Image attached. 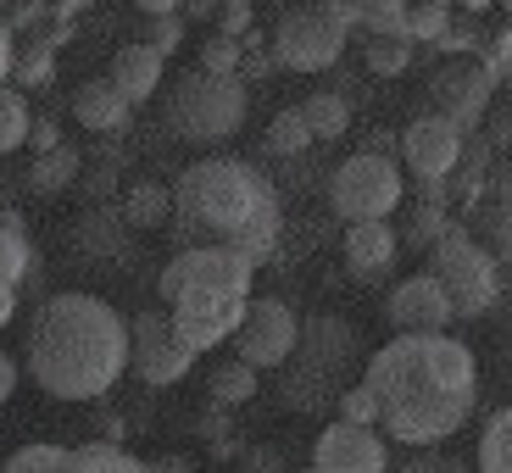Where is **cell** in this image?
<instances>
[{"instance_id": "6da1fadb", "label": "cell", "mask_w": 512, "mask_h": 473, "mask_svg": "<svg viewBox=\"0 0 512 473\" xmlns=\"http://www.w3.org/2000/svg\"><path fill=\"white\" fill-rule=\"evenodd\" d=\"M362 384L379 396L384 435L418 451L451 440L479 407V362L451 334H396L368 357Z\"/></svg>"}, {"instance_id": "7a4b0ae2", "label": "cell", "mask_w": 512, "mask_h": 473, "mask_svg": "<svg viewBox=\"0 0 512 473\" xmlns=\"http://www.w3.org/2000/svg\"><path fill=\"white\" fill-rule=\"evenodd\" d=\"M28 379L56 401H101L134 362V323L101 295H45L23 340Z\"/></svg>"}, {"instance_id": "3957f363", "label": "cell", "mask_w": 512, "mask_h": 473, "mask_svg": "<svg viewBox=\"0 0 512 473\" xmlns=\"http://www.w3.org/2000/svg\"><path fill=\"white\" fill-rule=\"evenodd\" d=\"M173 234L190 245H234L262 268L279 245V190L240 156H206L173 184Z\"/></svg>"}, {"instance_id": "277c9868", "label": "cell", "mask_w": 512, "mask_h": 473, "mask_svg": "<svg viewBox=\"0 0 512 473\" xmlns=\"http://www.w3.org/2000/svg\"><path fill=\"white\" fill-rule=\"evenodd\" d=\"M245 112H251L245 78H218L206 67H190L167 90V128L184 145H229L245 128Z\"/></svg>"}, {"instance_id": "5b68a950", "label": "cell", "mask_w": 512, "mask_h": 473, "mask_svg": "<svg viewBox=\"0 0 512 473\" xmlns=\"http://www.w3.org/2000/svg\"><path fill=\"white\" fill-rule=\"evenodd\" d=\"M429 273H435L440 290L451 295V312H457V318H485L501 301V262L462 229V223L429 251Z\"/></svg>"}, {"instance_id": "8992f818", "label": "cell", "mask_w": 512, "mask_h": 473, "mask_svg": "<svg viewBox=\"0 0 512 473\" xmlns=\"http://www.w3.org/2000/svg\"><path fill=\"white\" fill-rule=\"evenodd\" d=\"M401 195H407V179H401L396 156L357 151L329 173V206L346 223H384L401 206Z\"/></svg>"}, {"instance_id": "52a82bcc", "label": "cell", "mask_w": 512, "mask_h": 473, "mask_svg": "<svg viewBox=\"0 0 512 473\" xmlns=\"http://www.w3.org/2000/svg\"><path fill=\"white\" fill-rule=\"evenodd\" d=\"M351 28L340 23L334 6H295V12L279 17L273 28V62L290 67V73H329L340 56H346Z\"/></svg>"}, {"instance_id": "ba28073f", "label": "cell", "mask_w": 512, "mask_h": 473, "mask_svg": "<svg viewBox=\"0 0 512 473\" xmlns=\"http://www.w3.org/2000/svg\"><path fill=\"white\" fill-rule=\"evenodd\" d=\"M362 362V334L351 329L340 312H312V318H301V346H295V373H307V379H318L323 390H334V396H346L351 384L346 373Z\"/></svg>"}, {"instance_id": "9c48e42d", "label": "cell", "mask_w": 512, "mask_h": 473, "mask_svg": "<svg viewBox=\"0 0 512 473\" xmlns=\"http://www.w3.org/2000/svg\"><path fill=\"white\" fill-rule=\"evenodd\" d=\"M256 262L234 245H190L162 268V301H179L190 290H229V295H251Z\"/></svg>"}, {"instance_id": "30bf717a", "label": "cell", "mask_w": 512, "mask_h": 473, "mask_svg": "<svg viewBox=\"0 0 512 473\" xmlns=\"http://www.w3.org/2000/svg\"><path fill=\"white\" fill-rule=\"evenodd\" d=\"M295 346H301V318H295L290 301H279V295H262V301H251V312H245L240 334H234V357L251 362L256 373H279L295 362Z\"/></svg>"}, {"instance_id": "8fae6325", "label": "cell", "mask_w": 512, "mask_h": 473, "mask_svg": "<svg viewBox=\"0 0 512 473\" xmlns=\"http://www.w3.org/2000/svg\"><path fill=\"white\" fill-rule=\"evenodd\" d=\"M245 312H251V295H229V290H190V295H179V301H167V318H173L179 340L195 357L223 346V340H234Z\"/></svg>"}, {"instance_id": "7c38bea8", "label": "cell", "mask_w": 512, "mask_h": 473, "mask_svg": "<svg viewBox=\"0 0 512 473\" xmlns=\"http://www.w3.org/2000/svg\"><path fill=\"white\" fill-rule=\"evenodd\" d=\"M490 95H496V67L462 56V62L435 73V84H429V112L468 134V128H479L490 117Z\"/></svg>"}, {"instance_id": "4fadbf2b", "label": "cell", "mask_w": 512, "mask_h": 473, "mask_svg": "<svg viewBox=\"0 0 512 473\" xmlns=\"http://www.w3.org/2000/svg\"><path fill=\"white\" fill-rule=\"evenodd\" d=\"M190 368H195V351L179 340L173 318H167L162 307L140 312V318H134V362H128V373H134L145 390H162V384H179Z\"/></svg>"}, {"instance_id": "5bb4252c", "label": "cell", "mask_w": 512, "mask_h": 473, "mask_svg": "<svg viewBox=\"0 0 512 473\" xmlns=\"http://www.w3.org/2000/svg\"><path fill=\"white\" fill-rule=\"evenodd\" d=\"M462 156H468V134L457 123H446V117L423 112L401 128V162L412 167L418 184H446L462 167Z\"/></svg>"}, {"instance_id": "9a60e30c", "label": "cell", "mask_w": 512, "mask_h": 473, "mask_svg": "<svg viewBox=\"0 0 512 473\" xmlns=\"http://www.w3.org/2000/svg\"><path fill=\"white\" fill-rule=\"evenodd\" d=\"M384 318H390L396 334H446L457 323V312H451V295L440 290L435 273H412V279H401L390 290Z\"/></svg>"}, {"instance_id": "2e32d148", "label": "cell", "mask_w": 512, "mask_h": 473, "mask_svg": "<svg viewBox=\"0 0 512 473\" xmlns=\"http://www.w3.org/2000/svg\"><path fill=\"white\" fill-rule=\"evenodd\" d=\"M312 468L318 473H390V446L379 429H357V423L334 418L312 446Z\"/></svg>"}, {"instance_id": "e0dca14e", "label": "cell", "mask_w": 512, "mask_h": 473, "mask_svg": "<svg viewBox=\"0 0 512 473\" xmlns=\"http://www.w3.org/2000/svg\"><path fill=\"white\" fill-rule=\"evenodd\" d=\"M396 251H401L396 223H351L346 229V268H351V279H362V284L384 279L390 262H396Z\"/></svg>"}, {"instance_id": "ac0fdd59", "label": "cell", "mask_w": 512, "mask_h": 473, "mask_svg": "<svg viewBox=\"0 0 512 473\" xmlns=\"http://www.w3.org/2000/svg\"><path fill=\"white\" fill-rule=\"evenodd\" d=\"M73 245L90 262H123V256H134V229H128V218L117 206H90L84 223L73 229Z\"/></svg>"}, {"instance_id": "d6986e66", "label": "cell", "mask_w": 512, "mask_h": 473, "mask_svg": "<svg viewBox=\"0 0 512 473\" xmlns=\"http://www.w3.org/2000/svg\"><path fill=\"white\" fill-rule=\"evenodd\" d=\"M128 112H134V101H128L106 73L101 78H84L78 95H73V117L90 128V134H117V128L128 123Z\"/></svg>"}, {"instance_id": "ffe728a7", "label": "cell", "mask_w": 512, "mask_h": 473, "mask_svg": "<svg viewBox=\"0 0 512 473\" xmlns=\"http://www.w3.org/2000/svg\"><path fill=\"white\" fill-rule=\"evenodd\" d=\"M162 62H167L162 51H151L145 39H134V45H123V51L112 56V67H106V78H112L117 90H123L128 101L140 106V101H151V95L162 90Z\"/></svg>"}, {"instance_id": "44dd1931", "label": "cell", "mask_w": 512, "mask_h": 473, "mask_svg": "<svg viewBox=\"0 0 512 473\" xmlns=\"http://www.w3.org/2000/svg\"><path fill=\"white\" fill-rule=\"evenodd\" d=\"M117 212L128 218V229H134V234H151V229H162V223L173 218V190L156 184V179H140V184H128V190H123Z\"/></svg>"}, {"instance_id": "7402d4cb", "label": "cell", "mask_w": 512, "mask_h": 473, "mask_svg": "<svg viewBox=\"0 0 512 473\" xmlns=\"http://www.w3.org/2000/svg\"><path fill=\"white\" fill-rule=\"evenodd\" d=\"M84 179V156L73 151V145H56V151L34 156V167H28V190L34 195H62L67 184Z\"/></svg>"}, {"instance_id": "603a6c76", "label": "cell", "mask_w": 512, "mask_h": 473, "mask_svg": "<svg viewBox=\"0 0 512 473\" xmlns=\"http://www.w3.org/2000/svg\"><path fill=\"white\" fill-rule=\"evenodd\" d=\"M301 117H307V128H312V140H340L351 128V101L340 90H312L307 101H301Z\"/></svg>"}, {"instance_id": "cb8c5ba5", "label": "cell", "mask_w": 512, "mask_h": 473, "mask_svg": "<svg viewBox=\"0 0 512 473\" xmlns=\"http://www.w3.org/2000/svg\"><path fill=\"white\" fill-rule=\"evenodd\" d=\"M206 396H212V407H223V412L245 407V401L256 396V368H251V362H240V357L218 362L212 379H206Z\"/></svg>"}, {"instance_id": "d4e9b609", "label": "cell", "mask_w": 512, "mask_h": 473, "mask_svg": "<svg viewBox=\"0 0 512 473\" xmlns=\"http://www.w3.org/2000/svg\"><path fill=\"white\" fill-rule=\"evenodd\" d=\"M312 145H318V140H312V128H307V117H301V106H284V112L268 123V134H262V151H268V156H284V162L307 156Z\"/></svg>"}, {"instance_id": "484cf974", "label": "cell", "mask_w": 512, "mask_h": 473, "mask_svg": "<svg viewBox=\"0 0 512 473\" xmlns=\"http://www.w3.org/2000/svg\"><path fill=\"white\" fill-rule=\"evenodd\" d=\"M39 273V251L28 245L23 229L12 223H0V284H12V290H28V279Z\"/></svg>"}, {"instance_id": "4316f807", "label": "cell", "mask_w": 512, "mask_h": 473, "mask_svg": "<svg viewBox=\"0 0 512 473\" xmlns=\"http://www.w3.org/2000/svg\"><path fill=\"white\" fill-rule=\"evenodd\" d=\"M51 62H56V34H34L17 45V62H12V78L17 90H39L51 78Z\"/></svg>"}, {"instance_id": "83f0119b", "label": "cell", "mask_w": 512, "mask_h": 473, "mask_svg": "<svg viewBox=\"0 0 512 473\" xmlns=\"http://www.w3.org/2000/svg\"><path fill=\"white\" fill-rule=\"evenodd\" d=\"M479 473H512V407H501L479 435Z\"/></svg>"}, {"instance_id": "f1b7e54d", "label": "cell", "mask_w": 512, "mask_h": 473, "mask_svg": "<svg viewBox=\"0 0 512 473\" xmlns=\"http://www.w3.org/2000/svg\"><path fill=\"white\" fill-rule=\"evenodd\" d=\"M457 229V223L446 218V206H412L407 212V229H401V245H412V251H435L440 240H446V234Z\"/></svg>"}, {"instance_id": "f546056e", "label": "cell", "mask_w": 512, "mask_h": 473, "mask_svg": "<svg viewBox=\"0 0 512 473\" xmlns=\"http://www.w3.org/2000/svg\"><path fill=\"white\" fill-rule=\"evenodd\" d=\"M28 140H34V112H28L23 90H0V156H12Z\"/></svg>"}, {"instance_id": "4dcf8cb0", "label": "cell", "mask_w": 512, "mask_h": 473, "mask_svg": "<svg viewBox=\"0 0 512 473\" xmlns=\"http://www.w3.org/2000/svg\"><path fill=\"white\" fill-rule=\"evenodd\" d=\"M73 473H145V462L128 457L123 446H101V440H90V446H73Z\"/></svg>"}, {"instance_id": "1f68e13d", "label": "cell", "mask_w": 512, "mask_h": 473, "mask_svg": "<svg viewBox=\"0 0 512 473\" xmlns=\"http://www.w3.org/2000/svg\"><path fill=\"white\" fill-rule=\"evenodd\" d=\"M0 473H73V446H23L6 457V468Z\"/></svg>"}, {"instance_id": "d6a6232c", "label": "cell", "mask_w": 512, "mask_h": 473, "mask_svg": "<svg viewBox=\"0 0 512 473\" xmlns=\"http://www.w3.org/2000/svg\"><path fill=\"white\" fill-rule=\"evenodd\" d=\"M457 23V12H451V6H407V39L412 45H440V39H446V28Z\"/></svg>"}, {"instance_id": "836d02e7", "label": "cell", "mask_w": 512, "mask_h": 473, "mask_svg": "<svg viewBox=\"0 0 512 473\" xmlns=\"http://www.w3.org/2000/svg\"><path fill=\"white\" fill-rule=\"evenodd\" d=\"M195 67H206V73H218V78H240V67H245V39H229V34H206V45H201V62Z\"/></svg>"}, {"instance_id": "e575fe53", "label": "cell", "mask_w": 512, "mask_h": 473, "mask_svg": "<svg viewBox=\"0 0 512 473\" xmlns=\"http://www.w3.org/2000/svg\"><path fill=\"white\" fill-rule=\"evenodd\" d=\"M362 62H368V73L379 78H396L412 67V39H368L362 45Z\"/></svg>"}, {"instance_id": "d590c367", "label": "cell", "mask_w": 512, "mask_h": 473, "mask_svg": "<svg viewBox=\"0 0 512 473\" xmlns=\"http://www.w3.org/2000/svg\"><path fill=\"white\" fill-rule=\"evenodd\" d=\"M362 28H368V39H407V6L373 0V6H362Z\"/></svg>"}, {"instance_id": "8d00e7d4", "label": "cell", "mask_w": 512, "mask_h": 473, "mask_svg": "<svg viewBox=\"0 0 512 473\" xmlns=\"http://www.w3.org/2000/svg\"><path fill=\"white\" fill-rule=\"evenodd\" d=\"M195 429H201V440H206V451H212V457H234L240 462V435H234L229 429V418H223V407H206L201 418H195Z\"/></svg>"}, {"instance_id": "74e56055", "label": "cell", "mask_w": 512, "mask_h": 473, "mask_svg": "<svg viewBox=\"0 0 512 473\" xmlns=\"http://www.w3.org/2000/svg\"><path fill=\"white\" fill-rule=\"evenodd\" d=\"M117 167H123V145L112 151V140H106L101 156H95V167H84V190H90L95 206H106V195H112V184H117Z\"/></svg>"}, {"instance_id": "f35d334b", "label": "cell", "mask_w": 512, "mask_h": 473, "mask_svg": "<svg viewBox=\"0 0 512 473\" xmlns=\"http://www.w3.org/2000/svg\"><path fill=\"white\" fill-rule=\"evenodd\" d=\"M479 245L496 256L501 268H512V206H490L485 212V240Z\"/></svg>"}, {"instance_id": "ab89813d", "label": "cell", "mask_w": 512, "mask_h": 473, "mask_svg": "<svg viewBox=\"0 0 512 473\" xmlns=\"http://www.w3.org/2000/svg\"><path fill=\"white\" fill-rule=\"evenodd\" d=\"M145 45L151 51H162V56H173L184 45V12H162V17H145Z\"/></svg>"}, {"instance_id": "60d3db41", "label": "cell", "mask_w": 512, "mask_h": 473, "mask_svg": "<svg viewBox=\"0 0 512 473\" xmlns=\"http://www.w3.org/2000/svg\"><path fill=\"white\" fill-rule=\"evenodd\" d=\"M340 423H357V429H379V396L368 384H351L340 396Z\"/></svg>"}, {"instance_id": "b9f144b4", "label": "cell", "mask_w": 512, "mask_h": 473, "mask_svg": "<svg viewBox=\"0 0 512 473\" xmlns=\"http://www.w3.org/2000/svg\"><path fill=\"white\" fill-rule=\"evenodd\" d=\"M240 473H290V462H284L279 446H268V440H256V446L240 451Z\"/></svg>"}, {"instance_id": "7bdbcfd3", "label": "cell", "mask_w": 512, "mask_h": 473, "mask_svg": "<svg viewBox=\"0 0 512 473\" xmlns=\"http://www.w3.org/2000/svg\"><path fill=\"white\" fill-rule=\"evenodd\" d=\"M218 34H229V39H251L256 34V12H251V0H229L218 12Z\"/></svg>"}, {"instance_id": "ee69618b", "label": "cell", "mask_w": 512, "mask_h": 473, "mask_svg": "<svg viewBox=\"0 0 512 473\" xmlns=\"http://www.w3.org/2000/svg\"><path fill=\"white\" fill-rule=\"evenodd\" d=\"M401 473H468V468H462V457H451V451L429 446V451H412V462H407Z\"/></svg>"}, {"instance_id": "f6af8a7d", "label": "cell", "mask_w": 512, "mask_h": 473, "mask_svg": "<svg viewBox=\"0 0 512 473\" xmlns=\"http://www.w3.org/2000/svg\"><path fill=\"white\" fill-rule=\"evenodd\" d=\"M123 435H128L123 412H112V407L95 412V440H101V446H123Z\"/></svg>"}, {"instance_id": "bcb514c9", "label": "cell", "mask_w": 512, "mask_h": 473, "mask_svg": "<svg viewBox=\"0 0 512 473\" xmlns=\"http://www.w3.org/2000/svg\"><path fill=\"white\" fill-rule=\"evenodd\" d=\"M34 156H45V151H56V145H67L62 140V123H56V117H34Z\"/></svg>"}, {"instance_id": "7dc6e473", "label": "cell", "mask_w": 512, "mask_h": 473, "mask_svg": "<svg viewBox=\"0 0 512 473\" xmlns=\"http://www.w3.org/2000/svg\"><path fill=\"white\" fill-rule=\"evenodd\" d=\"M12 62H17V34L6 28V17H0V90H6V78H12Z\"/></svg>"}, {"instance_id": "c3c4849f", "label": "cell", "mask_w": 512, "mask_h": 473, "mask_svg": "<svg viewBox=\"0 0 512 473\" xmlns=\"http://www.w3.org/2000/svg\"><path fill=\"white\" fill-rule=\"evenodd\" d=\"M17 379H23V368H17L12 357H0V407L17 396Z\"/></svg>"}, {"instance_id": "681fc988", "label": "cell", "mask_w": 512, "mask_h": 473, "mask_svg": "<svg viewBox=\"0 0 512 473\" xmlns=\"http://www.w3.org/2000/svg\"><path fill=\"white\" fill-rule=\"evenodd\" d=\"M145 473H195V462L190 457H151Z\"/></svg>"}, {"instance_id": "f907efd6", "label": "cell", "mask_w": 512, "mask_h": 473, "mask_svg": "<svg viewBox=\"0 0 512 473\" xmlns=\"http://www.w3.org/2000/svg\"><path fill=\"white\" fill-rule=\"evenodd\" d=\"M218 12L223 6H212V0H190L184 6V23H218Z\"/></svg>"}, {"instance_id": "816d5d0a", "label": "cell", "mask_w": 512, "mask_h": 473, "mask_svg": "<svg viewBox=\"0 0 512 473\" xmlns=\"http://www.w3.org/2000/svg\"><path fill=\"white\" fill-rule=\"evenodd\" d=\"M490 145H512V106L490 117Z\"/></svg>"}, {"instance_id": "f5cc1de1", "label": "cell", "mask_w": 512, "mask_h": 473, "mask_svg": "<svg viewBox=\"0 0 512 473\" xmlns=\"http://www.w3.org/2000/svg\"><path fill=\"white\" fill-rule=\"evenodd\" d=\"M12 312H17V290H12V284H0V329L12 323Z\"/></svg>"}, {"instance_id": "db71d44e", "label": "cell", "mask_w": 512, "mask_h": 473, "mask_svg": "<svg viewBox=\"0 0 512 473\" xmlns=\"http://www.w3.org/2000/svg\"><path fill=\"white\" fill-rule=\"evenodd\" d=\"M507 357H512V323H507Z\"/></svg>"}, {"instance_id": "11a10c76", "label": "cell", "mask_w": 512, "mask_h": 473, "mask_svg": "<svg viewBox=\"0 0 512 473\" xmlns=\"http://www.w3.org/2000/svg\"><path fill=\"white\" fill-rule=\"evenodd\" d=\"M301 473H318V468H301Z\"/></svg>"}, {"instance_id": "9f6ffc18", "label": "cell", "mask_w": 512, "mask_h": 473, "mask_svg": "<svg viewBox=\"0 0 512 473\" xmlns=\"http://www.w3.org/2000/svg\"><path fill=\"white\" fill-rule=\"evenodd\" d=\"M507 12H512V0H507Z\"/></svg>"}]
</instances>
